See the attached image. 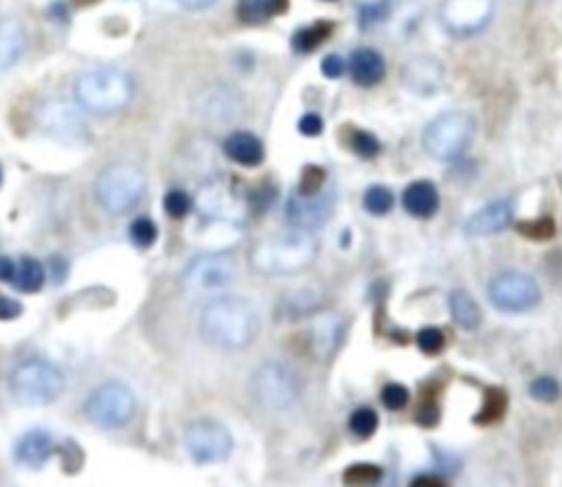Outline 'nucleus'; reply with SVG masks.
Here are the masks:
<instances>
[{
  "label": "nucleus",
  "instance_id": "nucleus-5",
  "mask_svg": "<svg viewBox=\"0 0 562 487\" xmlns=\"http://www.w3.org/2000/svg\"><path fill=\"white\" fill-rule=\"evenodd\" d=\"M475 119L466 112H444L424 130V149L438 161H455L475 139Z\"/></svg>",
  "mask_w": 562,
  "mask_h": 487
},
{
  "label": "nucleus",
  "instance_id": "nucleus-36",
  "mask_svg": "<svg viewBox=\"0 0 562 487\" xmlns=\"http://www.w3.org/2000/svg\"><path fill=\"white\" fill-rule=\"evenodd\" d=\"M409 388L405 384H387L382 388V404L387 406L389 411H402L406 404H409Z\"/></svg>",
  "mask_w": 562,
  "mask_h": 487
},
{
  "label": "nucleus",
  "instance_id": "nucleus-32",
  "mask_svg": "<svg viewBox=\"0 0 562 487\" xmlns=\"http://www.w3.org/2000/svg\"><path fill=\"white\" fill-rule=\"evenodd\" d=\"M529 395H532L534 400L551 404V402H556L560 397V384L551 376H541L529 384Z\"/></svg>",
  "mask_w": 562,
  "mask_h": 487
},
{
  "label": "nucleus",
  "instance_id": "nucleus-20",
  "mask_svg": "<svg viewBox=\"0 0 562 487\" xmlns=\"http://www.w3.org/2000/svg\"><path fill=\"white\" fill-rule=\"evenodd\" d=\"M25 51V31L13 18L0 20V70L12 68Z\"/></svg>",
  "mask_w": 562,
  "mask_h": 487
},
{
  "label": "nucleus",
  "instance_id": "nucleus-45",
  "mask_svg": "<svg viewBox=\"0 0 562 487\" xmlns=\"http://www.w3.org/2000/svg\"><path fill=\"white\" fill-rule=\"evenodd\" d=\"M0 185H3V170H0Z\"/></svg>",
  "mask_w": 562,
  "mask_h": 487
},
{
  "label": "nucleus",
  "instance_id": "nucleus-21",
  "mask_svg": "<svg viewBox=\"0 0 562 487\" xmlns=\"http://www.w3.org/2000/svg\"><path fill=\"white\" fill-rule=\"evenodd\" d=\"M448 307H451L453 321L457 323L462 330L475 331L481 325V310L479 303L466 292V290H453L448 297Z\"/></svg>",
  "mask_w": 562,
  "mask_h": 487
},
{
  "label": "nucleus",
  "instance_id": "nucleus-15",
  "mask_svg": "<svg viewBox=\"0 0 562 487\" xmlns=\"http://www.w3.org/2000/svg\"><path fill=\"white\" fill-rule=\"evenodd\" d=\"M55 451L53 437L46 430H29L22 435L13 446V454L20 466L27 467H40L44 466L46 459Z\"/></svg>",
  "mask_w": 562,
  "mask_h": 487
},
{
  "label": "nucleus",
  "instance_id": "nucleus-1",
  "mask_svg": "<svg viewBox=\"0 0 562 487\" xmlns=\"http://www.w3.org/2000/svg\"><path fill=\"white\" fill-rule=\"evenodd\" d=\"M260 314L246 299H213L200 316V334L220 349H245L257 339Z\"/></svg>",
  "mask_w": 562,
  "mask_h": 487
},
{
  "label": "nucleus",
  "instance_id": "nucleus-13",
  "mask_svg": "<svg viewBox=\"0 0 562 487\" xmlns=\"http://www.w3.org/2000/svg\"><path fill=\"white\" fill-rule=\"evenodd\" d=\"M334 204L336 198L332 194H318L306 196L294 191L293 198L285 204V213H288V222L293 227H301V228H317L323 227L327 220L334 213Z\"/></svg>",
  "mask_w": 562,
  "mask_h": 487
},
{
  "label": "nucleus",
  "instance_id": "nucleus-19",
  "mask_svg": "<svg viewBox=\"0 0 562 487\" xmlns=\"http://www.w3.org/2000/svg\"><path fill=\"white\" fill-rule=\"evenodd\" d=\"M341 340H343V323L336 316L318 318V321L312 323L310 345L318 358H330L339 349Z\"/></svg>",
  "mask_w": 562,
  "mask_h": 487
},
{
  "label": "nucleus",
  "instance_id": "nucleus-27",
  "mask_svg": "<svg viewBox=\"0 0 562 487\" xmlns=\"http://www.w3.org/2000/svg\"><path fill=\"white\" fill-rule=\"evenodd\" d=\"M517 228L521 236L527 237V240H536V242L551 240V237L556 236V222L550 218V215L538 218V220H526V222H518Z\"/></svg>",
  "mask_w": 562,
  "mask_h": 487
},
{
  "label": "nucleus",
  "instance_id": "nucleus-9",
  "mask_svg": "<svg viewBox=\"0 0 562 487\" xmlns=\"http://www.w3.org/2000/svg\"><path fill=\"white\" fill-rule=\"evenodd\" d=\"M84 409L86 418L100 428H119L132 419L137 400L125 384L108 382L92 391Z\"/></svg>",
  "mask_w": 562,
  "mask_h": 487
},
{
  "label": "nucleus",
  "instance_id": "nucleus-3",
  "mask_svg": "<svg viewBox=\"0 0 562 487\" xmlns=\"http://www.w3.org/2000/svg\"><path fill=\"white\" fill-rule=\"evenodd\" d=\"M132 79L116 68H95L79 75L75 97L92 115H115L132 100Z\"/></svg>",
  "mask_w": 562,
  "mask_h": 487
},
{
  "label": "nucleus",
  "instance_id": "nucleus-28",
  "mask_svg": "<svg viewBox=\"0 0 562 487\" xmlns=\"http://www.w3.org/2000/svg\"><path fill=\"white\" fill-rule=\"evenodd\" d=\"M365 209L373 215H385L393 209V194L382 185H373L365 191Z\"/></svg>",
  "mask_w": 562,
  "mask_h": 487
},
{
  "label": "nucleus",
  "instance_id": "nucleus-23",
  "mask_svg": "<svg viewBox=\"0 0 562 487\" xmlns=\"http://www.w3.org/2000/svg\"><path fill=\"white\" fill-rule=\"evenodd\" d=\"M12 281L20 292L34 294L44 285V268L34 257H22V259H18Z\"/></svg>",
  "mask_w": 562,
  "mask_h": 487
},
{
  "label": "nucleus",
  "instance_id": "nucleus-24",
  "mask_svg": "<svg viewBox=\"0 0 562 487\" xmlns=\"http://www.w3.org/2000/svg\"><path fill=\"white\" fill-rule=\"evenodd\" d=\"M505 409H508V395H505L503 388H488L484 397V406H481L479 413L472 418V421L479 426L494 424V421L503 419Z\"/></svg>",
  "mask_w": 562,
  "mask_h": 487
},
{
  "label": "nucleus",
  "instance_id": "nucleus-39",
  "mask_svg": "<svg viewBox=\"0 0 562 487\" xmlns=\"http://www.w3.org/2000/svg\"><path fill=\"white\" fill-rule=\"evenodd\" d=\"M321 130L323 121L321 116L315 115V112H308V115L299 121V132H301L303 137H317V134H321Z\"/></svg>",
  "mask_w": 562,
  "mask_h": 487
},
{
  "label": "nucleus",
  "instance_id": "nucleus-8",
  "mask_svg": "<svg viewBox=\"0 0 562 487\" xmlns=\"http://www.w3.org/2000/svg\"><path fill=\"white\" fill-rule=\"evenodd\" d=\"M253 395L264 409L288 411L297 404L301 395V380L290 367L279 363H269L260 367L253 376Z\"/></svg>",
  "mask_w": 562,
  "mask_h": 487
},
{
  "label": "nucleus",
  "instance_id": "nucleus-37",
  "mask_svg": "<svg viewBox=\"0 0 562 487\" xmlns=\"http://www.w3.org/2000/svg\"><path fill=\"white\" fill-rule=\"evenodd\" d=\"M163 207H165L167 215H172V218H185V215L189 213V209H191V198L185 194V191L174 189L165 196V203H163Z\"/></svg>",
  "mask_w": 562,
  "mask_h": 487
},
{
  "label": "nucleus",
  "instance_id": "nucleus-11",
  "mask_svg": "<svg viewBox=\"0 0 562 487\" xmlns=\"http://www.w3.org/2000/svg\"><path fill=\"white\" fill-rule=\"evenodd\" d=\"M185 448L196 463H222L231 457L233 437L220 421L200 419L187 428Z\"/></svg>",
  "mask_w": 562,
  "mask_h": 487
},
{
  "label": "nucleus",
  "instance_id": "nucleus-29",
  "mask_svg": "<svg viewBox=\"0 0 562 487\" xmlns=\"http://www.w3.org/2000/svg\"><path fill=\"white\" fill-rule=\"evenodd\" d=\"M130 240L137 248H152L154 242L158 240V228L157 224L149 218H137L130 224Z\"/></svg>",
  "mask_w": 562,
  "mask_h": 487
},
{
  "label": "nucleus",
  "instance_id": "nucleus-12",
  "mask_svg": "<svg viewBox=\"0 0 562 487\" xmlns=\"http://www.w3.org/2000/svg\"><path fill=\"white\" fill-rule=\"evenodd\" d=\"M494 13V0H442L439 18L446 31L457 37L484 31Z\"/></svg>",
  "mask_w": 562,
  "mask_h": 487
},
{
  "label": "nucleus",
  "instance_id": "nucleus-33",
  "mask_svg": "<svg viewBox=\"0 0 562 487\" xmlns=\"http://www.w3.org/2000/svg\"><path fill=\"white\" fill-rule=\"evenodd\" d=\"M415 343H418V347L424 351L426 355H438L442 354L444 347H446V336H444L438 327H424V330H420L418 336H415Z\"/></svg>",
  "mask_w": 562,
  "mask_h": 487
},
{
  "label": "nucleus",
  "instance_id": "nucleus-17",
  "mask_svg": "<svg viewBox=\"0 0 562 487\" xmlns=\"http://www.w3.org/2000/svg\"><path fill=\"white\" fill-rule=\"evenodd\" d=\"M351 77L358 86H376L385 77V60L373 49H358L351 53L349 60Z\"/></svg>",
  "mask_w": 562,
  "mask_h": 487
},
{
  "label": "nucleus",
  "instance_id": "nucleus-30",
  "mask_svg": "<svg viewBox=\"0 0 562 487\" xmlns=\"http://www.w3.org/2000/svg\"><path fill=\"white\" fill-rule=\"evenodd\" d=\"M382 479V470L372 463H356L345 470V483L349 485H372Z\"/></svg>",
  "mask_w": 562,
  "mask_h": 487
},
{
  "label": "nucleus",
  "instance_id": "nucleus-44",
  "mask_svg": "<svg viewBox=\"0 0 562 487\" xmlns=\"http://www.w3.org/2000/svg\"><path fill=\"white\" fill-rule=\"evenodd\" d=\"M211 3H213V0H181L182 7H187V9H203V7H209Z\"/></svg>",
  "mask_w": 562,
  "mask_h": 487
},
{
  "label": "nucleus",
  "instance_id": "nucleus-10",
  "mask_svg": "<svg viewBox=\"0 0 562 487\" xmlns=\"http://www.w3.org/2000/svg\"><path fill=\"white\" fill-rule=\"evenodd\" d=\"M488 299L496 310L526 312L541 301V288L529 275L508 270L490 281Z\"/></svg>",
  "mask_w": 562,
  "mask_h": 487
},
{
  "label": "nucleus",
  "instance_id": "nucleus-6",
  "mask_svg": "<svg viewBox=\"0 0 562 487\" xmlns=\"http://www.w3.org/2000/svg\"><path fill=\"white\" fill-rule=\"evenodd\" d=\"M145 194V176L139 167L128 163H116L104 170L97 178L95 196L97 203L108 213L121 215L128 213L139 204Z\"/></svg>",
  "mask_w": 562,
  "mask_h": 487
},
{
  "label": "nucleus",
  "instance_id": "nucleus-26",
  "mask_svg": "<svg viewBox=\"0 0 562 487\" xmlns=\"http://www.w3.org/2000/svg\"><path fill=\"white\" fill-rule=\"evenodd\" d=\"M349 430L358 439H369L378 430V413L369 406L356 409L349 418Z\"/></svg>",
  "mask_w": 562,
  "mask_h": 487
},
{
  "label": "nucleus",
  "instance_id": "nucleus-31",
  "mask_svg": "<svg viewBox=\"0 0 562 487\" xmlns=\"http://www.w3.org/2000/svg\"><path fill=\"white\" fill-rule=\"evenodd\" d=\"M348 143H349L351 152L358 154L360 158H373V156H378V152H381V143H378V139L373 137V134L365 132V130H351Z\"/></svg>",
  "mask_w": 562,
  "mask_h": 487
},
{
  "label": "nucleus",
  "instance_id": "nucleus-43",
  "mask_svg": "<svg viewBox=\"0 0 562 487\" xmlns=\"http://www.w3.org/2000/svg\"><path fill=\"white\" fill-rule=\"evenodd\" d=\"M411 485H446V481L438 479V476H415Z\"/></svg>",
  "mask_w": 562,
  "mask_h": 487
},
{
  "label": "nucleus",
  "instance_id": "nucleus-41",
  "mask_svg": "<svg viewBox=\"0 0 562 487\" xmlns=\"http://www.w3.org/2000/svg\"><path fill=\"white\" fill-rule=\"evenodd\" d=\"M22 306L16 301V299L9 297H0V321H12V318L20 316Z\"/></svg>",
  "mask_w": 562,
  "mask_h": 487
},
{
  "label": "nucleus",
  "instance_id": "nucleus-7",
  "mask_svg": "<svg viewBox=\"0 0 562 487\" xmlns=\"http://www.w3.org/2000/svg\"><path fill=\"white\" fill-rule=\"evenodd\" d=\"M237 277V261L229 252L198 255L182 275V288L189 297L205 299L224 292Z\"/></svg>",
  "mask_w": 562,
  "mask_h": 487
},
{
  "label": "nucleus",
  "instance_id": "nucleus-4",
  "mask_svg": "<svg viewBox=\"0 0 562 487\" xmlns=\"http://www.w3.org/2000/svg\"><path fill=\"white\" fill-rule=\"evenodd\" d=\"M9 388L18 404L46 406L62 395L64 376L55 364L31 358L13 369L12 378H9Z\"/></svg>",
  "mask_w": 562,
  "mask_h": 487
},
{
  "label": "nucleus",
  "instance_id": "nucleus-38",
  "mask_svg": "<svg viewBox=\"0 0 562 487\" xmlns=\"http://www.w3.org/2000/svg\"><path fill=\"white\" fill-rule=\"evenodd\" d=\"M323 187H325V172L318 170V167H306V172H303V178H301V185H299V194H306V196H312V194H318V191H323Z\"/></svg>",
  "mask_w": 562,
  "mask_h": 487
},
{
  "label": "nucleus",
  "instance_id": "nucleus-16",
  "mask_svg": "<svg viewBox=\"0 0 562 487\" xmlns=\"http://www.w3.org/2000/svg\"><path fill=\"white\" fill-rule=\"evenodd\" d=\"M402 204L413 218H433L439 209L438 187L429 180L411 182L402 196Z\"/></svg>",
  "mask_w": 562,
  "mask_h": 487
},
{
  "label": "nucleus",
  "instance_id": "nucleus-22",
  "mask_svg": "<svg viewBox=\"0 0 562 487\" xmlns=\"http://www.w3.org/2000/svg\"><path fill=\"white\" fill-rule=\"evenodd\" d=\"M288 0H240L237 13L248 25H261L285 9Z\"/></svg>",
  "mask_w": 562,
  "mask_h": 487
},
{
  "label": "nucleus",
  "instance_id": "nucleus-35",
  "mask_svg": "<svg viewBox=\"0 0 562 487\" xmlns=\"http://www.w3.org/2000/svg\"><path fill=\"white\" fill-rule=\"evenodd\" d=\"M415 421L422 426V428H433L435 424L439 421V404H438V397L429 395L426 393L424 400H422L420 409L415 411Z\"/></svg>",
  "mask_w": 562,
  "mask_h": 487
},
{
  "label": "nucleus",
  "instance_id": "nucleus-34",
  "mask_svg": "<svg viewBox=\"0 0 562 487\" xmlns=\"http://www.w3.org/2000/svg\"><path fill=\"white\" fill-rule=\"evenodd\" d=\"M360 25L372 27L382 22L389 16V0H373V3H363L358 9Z\"/></svg>",
  "mask_w": 562,
  "mask_h": 487
},
{
  "label": "nucleus",
  "instance_id": "nucleus-2",
  "mask_svg": "<svg viewBox=\"0 0 562 487\" xmlns=\"http://www.w3.org/2000/svg\"><path fill=\"white\" fill-rule=\"evenodd\" d=\"M318 242L310 228L293 227L266 237L253 248L251 261L260 273L297 275L315 264Z\"/></svg>",
  "mask_w": 562,
  "mask_h": 487
},
{
  "label": "nucleus",
  "instance_id": "nucleus-42",
  "mask_svg": "<svg viewBox=\"0 0 562 487\" xmlns=\"http://www.w3.org/2000/svg\"><path fill=\"white\" fill-rule=\"evenodd\" d=\"M13 273H16V261H12L9 257H0V281H12Z\"/></svg>",
  "mask_w": 562,
  "mask_h": 487
},
{
  "label": "nucleus",
  "instance_id": "nucleus-40",
  "mask_svg": "<svg viewBox=\"0 0 562 487\" xmlns=\"http://www.w3.org/2000/svg\"><path fill=\"white\" fill-rule=\"evenodd\" d=\"M321 70H323V75L330 79L341 77V75L345 73L343 58H339V55H327V58L321 62Z\"/></svg>",
  "mask_w": 562,
  "mask_h": 487
},
{
  "label": "nucleus",
  "instance_id": "nucleus-18",
  "mask_svg": "<svg viewBox=\"0 0 562 487\" xmlns=\"http://www.w3.org/2000/svg\"><path fill=\"white\" fill-rule=\"evenodd\" d=\"M224 154L231 161L240 163L245 167H257L264 161V145L251 132H233L224 140Z\"/></svg>",
  "mask_w": 562,
  "mask_h": 487
},
{
  "label": "nucleus",
  "instance_id": "nucleus-25",
  "mask_svg": "<svg viewBox=\"0 0 562 487\" xmlns=\"http://www.w3.org/2000/svg\"><path fill=\"white\" fill-rule=\"evenodd\" d=\"M332 25L323 20L315 22V25L310 27H303V29H299L297 34L293 36V49L297 51V53H312L323 40H327Z\"/></svg>",
  "mask_w": 562,
  "mask_h": 487
},
{
  "label": "nucleus",
  "instance_id": "nucleus-14",
  "mask_svg": "<svg viewBox=\"0 0 562 487\" xmlns=\"http://www.w3.org/2000/svg\"><path fill=\"white\" fill-rule=\"evenodd\" d=\"M514 220V207L510 200H496L488 207L479 209L472 213L463 224V231L470 237H486L496 236V233L505 231Z\"/></svg>",
  "mask_w": 562,
  "mask_h": 487
}]
</instances>
